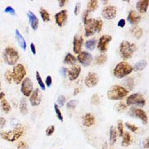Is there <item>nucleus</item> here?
Segmentation results:
<instances>
[{
  "label": "nucleus",
  "instance_id": "4468645a",
  "mask_svg": "<svg viewBox=\"0 0 149 149\" xmlns=\"http://www.w3.org/2000/svg\"><path fill=\"white\" fill-rule=\"evenodd\" d=\"M55 19H56V22L58 24V26H60V27L65 26L67 22V19H68V12L66 10H62L61 12H57L55 15Z\"/></svg>",
  "mask_w": 149,
  "mask_h": 149
},
{
  "label": "nucleus",
  "instance_id": "4d7b16f0",
  "mask_svg": "<svg viewBox=\"0 0 149 149\" xmlns=\"http://www.w3.org/2000/svg\"><path fill=\"white\" fill-rule=\"evenodd\" d=\"M148 142H149V139L148 138H147L145 140L143 141V147H144V148L146 149H148Z\"/></svg>",
  "mask_w": 149,
  "mask_h": 149
},
{
  "label": "nucleus",
  "instance_id": "412c9836",
  "mask_svg": "<svg viewBox=\"0 0 149 149\" xmlns=\"http://www.w3.org/2000/svg\"><path fill=\"white\" fill-rule=\"evenodd\" d=\"M95 122V118L94 117L92 113H86L83 117V121H82V124L86 127H90L92 126Z\"/></svg>",
  "mask_w": 149,
  "mask_h": 149
},
{
  "label": "nucleus",
  "instance_id": "a878e982",
  "mask_svg": "<svg viewBox=\"0 0 149 149\" xmlns=\"http://www.w3.org/2000/svg\"><path fill=\"white\" fill-rule=\"evenodd\" d=\"M20 111L23 115L28 114V106H27V100L25 98H22L20 102Z\"/></svg>",
  "mask_w": 149,
  "mask_h": 149
},
{
  "label": "nucleus",
  "instance_id": "0eeeda50",
  "mask_svg": "<svg viewBox=\"0 0 149 149\" xmlns=\"http://www.w3.org/2000/svg\"><path fill=\"white\" fill-rule=\"evenodd\" d=\"M12 77L16 84H20L26 75V70L23 65L18 64L14 66L12 70Z\"/></svg>",
  "mask_w": 149,
  "mask_h": 149
},
{
  "label": "nucleus",
  "instance_id": "f8f14e48",
  "mask_svg": "<svg viewBox=\"0 0 149 149\" xmlns=\"http://www.w3.org/2000/svg\"><path fill=\"white\" fill-rule=\"evenodd\" d=\"M113 38L111 35H103L100 38L98 42V49L101 52H105L108 50V45L112 41Z\"/></svg>",
  "mask_w": 149,
  "mask_h": 149
},
{
  "label": "nucleus",
  "instance_id": "09e8293b",
  "mask_svg": "<svg viewBox=\"0 0 149 149\" xmlns=\"http://www.w3.org/2000/svg\"><path fill=\"white\" fill-rule=\"evenodd\" d=\"M45 82H46V86H47V87H50V86H52V77L51 76H47V78H46Z\"/></svg>",
  "mask_w": 149,
  "mask_h": 149
},
{
  "label": "nucleus",
  "instance_id": "b1692460",
  "mask_svg": "<svg viewBox=\"0 0 149 149\" xmlns=\"http://www.w3.org/2000/svg\"><path fill=\"white\" fill-rule=\"evenodd\" d=\"M117 139V129L114 126H111L110 127V130H109V143L110 145L113 146Z\"/></svg>",
  "mask_w": 149,
  "mask_h": 149
},
{
  "label": "nucleus",
  "instance_id": "dca6fc26",
  "mask_svg": "<svg viewBox=\"0 0 149 149\" xmlns=\"http://www.w3.org/2000/svg\"><path fill=\"white\" fill-rule=\"evenodd\" d=\"M42 101V94L39 89H36L32 92L29 96V102L32 106H38Z\"/></svg>",
  "mask_w": 149,
  "mask_h": 149
},
{
  "label": "nucleus",
  "instance_id": "49530a36",
  "mask_svg": "<svg viewBox=\"0 0 149 149\" xmlns=\"http://www.w3.org/2000/svg\"><path fill=\"white\" fill-rule=\"evenodd\" d=\"M4 12L5 13H8V14H10L12 16H15L16 15L15 9L12 8V7H10V6H8V7H7V8L4 9Z\"/></svg>",
  "mask_w": 149,
  "mask_h": 149
},
{
  "label": "nucleus",
  "instance_id": "ea45409f",
  "mask_svg": "<svg viewBox=\"0 0 149 149\" xmlns=\"http://www.w3.org/2000/svg\"><path fill=\"white\" fill-rule=\"evenodd\" d=\"M4 78L5 80L8 81V83H11L12 81L13 80V77H12V73L10 70H7L5 73H4Z\"/></svg>",
  "mask_w": 149,
  "mask_h": 149
},
{
  "label": "nucleus",
  "instance_id": "6ab92c4d",
  "mask_svg": "<svg viewBox=\"0 0 149 149\" xmlns=\"http://www.w3.org/2000/svg\"><path fill=\"white\" fill-rule=\"evenodd\" d=\"M27 16H28L29 21V24H30L31 28L33 30H37L38 28V25H39V20L38 19V17L31 11L27 12Z\"/></svg>",
  "mask_w": 149,
  "mask_h": 149
},
{
  "label": "nucleus",
  "instance_id": "1a4fd4ad",
  "mask_svg": "<svg viewBox=\"0 0 149 149\" xmlns=\"http://www.w3.org/2000/svg\"><path fill=\"white\" fill-rule=\"evenodd\" d=\"M20 91L25 97L30 96L33 91V84L29 77H25L21 81Z\"/></svg>",
  "mask_w": 149,
  "mask_h": 149
},
{
  "label": "nucleus",
  "instance_id": "393cba45",
  "mask_svg": "<svg viewBox=\"0 0 149 149\" xmlns=\"http://www.w3.org/2000/svg\"><path fill=\"white\" fill-rule=\"evenodd\" d=\"M77 62V58L73 55H72L71 53H68L65 56V59H64V63L65 65H74Z\"/></svg>",
  "mask_w": 149,
  "mask_h": 149
},
{
  "label": "nucleus",
  "instance_id": "bb28decb",
  "mask_svg": "<svg viewBox=\"0 0 149 149\" xmlns=\"http://www.w3.org/2000/svg\"><path fill=\"white\" fill-rule=\"evenodd\" d=\"M146 66H148L147 61L142 60V61H139V62H137L132 68H133V70H134V71H140V70H143V69H145Z\"/></svg>",
  "mask_w": 149,
  "mask_h": 149
},
{
  "label": "nucleus",
  "instance_id": "79ce46f5",
  "mask_svg": "<svg viewBox=\"0 0 149 149\" xmlns=\"http://www.w3.org/2000/svg\"><path fill=\"white\" fill-rule=\"evenodd\" d=\"M91 103L93 105H98L100 104V97L97 94L93 95L92 97H91Z\"/></svg>",
  "mask_w": 149,
  "mask_h": 149
},
{
  "label": "nucleus",
  "instance_id": "4be33fe9",
  "mask_svg": "<svg viewBox=\"0 0 149 149\" xmlns=\"http://www.w3.org/2000/svg\"><path fill=\"white\" fill-rule=\"evenodd\" d=\"M149 1L148 0H141V1H138L136 4V8L140 13H145L148 11V8Z\"/></svg>",
  "mask_w": 149,
  "mask_h": 149
},
{
  "label": "nucleus",
  "instance_id": "bf43d9fd",
  "mask_svg": "<svg viewBox=\"0 0 149 149\" xmlns=\"http://www.w3.org/2000/svg\"><path fill=\"white\" fill-rule=\"evenodd\" d=\"M79 91H80V89L76 88L75 90H74V91H73V95H77L79 93Z\"/></svg>",
  "mask_w": 149,
  "mask_h": 149
},
{
  "label": "nucleus",
  "instance_id": "72a5a7b5",
  "mask_svg": "<svg viewBox=\"0 0 149 149\" xmlns=\"http://www.w3.org/2000/svg\"><path fill=\"white\" fill-rule=\"evenodd\" d=\"M124 86L129 90H132L134 86V80L132 77H127L126 79L124 80Z\"/></svg>",
  "mask_w": 149,
  "mask_h": 149
},
{
  "label": "nucleus",
  "instance_id": "de8ad7c7",
  "mask_svg": "<svg viewBox=\"0 0 149 149\" xmlns=\"http://www.w3.org/2000/svg\"><path fill=\"white\" fill-rule=\"evenodd\" d=\"M17 149H28V144L24 141H20L18 143Z\"/></svg>",
  "mask_w": 149,
  "mask_h": 149
},
{
  "label": "nucleus",
  "instance_id": "2eb2a0df",
  "mask_svg": "<svg viewBox=\"0 0 149 149\" xmlns=\"http://www.w3.org/2000/svg\"><path fill=\"white\" fill-rule=\"evenodd\" d=\"M98 82H99V76L97 75V73L92 72L89 73L85 79V85L89 88L94 87L98 84Z\"/></svg>",
  "mask_w": 149,
  "mask_h": 149
},
{
  "label": "nucleus",
  "instance_id": "aec40b11",
  "mask_svg": "<svg viewBox=\"0 0 149 149\" xmlns=\"http://www.w3.org/2000/svg\"><path fill=\"white\" fill-rule=\"evenodd\" d=\"M141 20V16L135 12V11H130L127 16V20L131 24H137Z\"/></svg>",
  "mask_w": 149,
  "mask_h": 149
},
{
  "label": "nucleus",
  "instance_id": "37998d69",
  "mask_svg": "<svg viewBox=\"0 0 149 149\" xmlns=\"http://www.w3.org/2000/svg\"><path fill=\"white\" fill-rule=\"evenodd\" d=\"M65 102H66V98L65 95H60L57 99V104L60 105L61 107H63L65 105Z\"/></svg>",
  "mask_w": 149,
  "mask_h": 149
},
{
  "label": "nucleus",
  "instance_id": "ddd939ff",
  "mask_svg": "<svg viewBox=\"0 0 149 149\" xmlns=\"http://www.w3.org/2000/svg\"><path fill=\"white\" fill-rule=\"evenodd\" d=\"M130 113L134 117H137L139 119H140L143 124H148V117L147 116V114L143 110L139 108H131L130 109Z\"/></svg>",
  "mask_w": 149,
  "mask_h": 149
},
{
  "label": "nucleus",
  "instance_id": "58836bf2",
  "mask_svg": "<svg viewBox=\"0 0 149 149\" xmlns=\"http://www.w3.org/2000/svg\"><path fill=\"white\" fill-rule=\"evenodd\" d=\"M54 109H55V112H56V114L57 118L61 121H63L64 117H63V115H62V113L61 112V109H59V106L55 104H54Z\"/></svg>",
  "mask_w": 149,
  "mask_h": 149
},
{
  "label": "nucleus",
  "instance_id": "7c9ffc66",
  "mask_svg": "<svg viewBox=\"0 0 149 149\" xmlns=\"http://www.w3.org/2000/svg\"><path fill=\"white\" fill-rule=\"evenodd\" d=\"M1 107H2V110L5 113H8L11 110V105L8 103V100H6L4 99L3 100H1Z\"/></svg>",
  "mask_w": 149,
  "mask_h": 149
},
{
  "label": "nucleus",
  "instance_id": "680f3d73",
  "mask_svg": "<svg viewBox=\"0 0 149 149\" xmlns=\"http://www.w3.org/2000/svg\"><path fill=\"white\" fill-rule=\"evenodd\" d=\"M108 2H109V1H104V3L106 4V3H108Z\"/></svg>",
  "mask_w": 149,
  "mask_h": 149
},
{
  "label": "nucleus",
  "instance_id": "f704fd0d",
  "mask_svg": "<svg viewBox=\"0 0 149 149\" xmlns=\"http://www.w3.org/2000/svg\"><path fill=\"white\" fill-rule=\"evenodd\" d=\"M106 61H107V56L105 54L100 55L95 58V64L96 65H104Z\"/></svg>",
  "mask_w": 149,
  "mask_h": 149
},
{
  "label": "nucleus",
  "instance_id": "13d9d810",
  "mask_svg": "<svg viewBox=\"0 0 149 149\" xmlns=\"http://www.w3.org/2000/svg\"><path fill=\"white\" fill-rule=\"evenodd\" d=\"M67 3H68L67 0H60V1H59V5H60L61 8H62V7H64Z\"/></svg>",
  "mask_w": 149,
  "mask_h": 149
},
{
  "label": "nucleus",
  "instance_id": "3c124183",
  "mask_svg": "<svg viewBox=\"0 0 149 149\" xmlns=\"http://www.w3.org/2000/svg\"><path fill=\"white\" fill-rule=\"evenodd\" d=\"M61 74L63 77H66L67 76V74H68V69L67 68H65V67H62L61 69Z\"/></svg>",
  "mask_w": 149,
  "mask_h": 149
},
{
  "label": "nucleus",
  "instance_id": "473e14b6",
  "mask_svg": "<svg viewBox=\"0 0 149 149\" xmlns=\"http://www.w3.org/2000/svg\"><path fill=\"white\" fill-rule=\"evenodd\" d=\"M40 16H41V17H42V20H43V21H45V22L50 21V20H51L50 14H49L48 12H47V10H45L44 8H41Z\"/></svg>",
  "mask_w": 149,
  "mask_h": 149
},
{
  "label": "nucleus",
  "instance_id": "6e6d98bb",
  "mask_svg": "<svg viewBox=\"0 0 149 149\" xmlns=\"http://www.w3.org/2000/svg\"><path fill=\"white\" fill-rule=\"evenodd\" d=\"M30 49H31V52L33 55H36V47H35V45L33 44V43H31L30 44Z\"/></svg>",
  "mask_w": 149,
  "mask_h": 149
},
{
  "label": "nucleus",
  "instance_id": "9b49d317",
  "mask_svg": "<svg viewBox=\"0 0 149 149\" xmlns=\"http://www.w3.org/2000/svg\"><path fill=\"white\" fill-rule=\"evenodd\" d=\"M101 14L106 20H113L117 16V8L114 6H107L102 10Z\"/></svg>",
  "mask_w": 149,
  "mask_h": 149
},
{
  "label": "nucleus",
  "instance_id": "7ed1b4c3",
  "mask_svg": "<svg viewBox=\"0 0 149 149\" xmlns=\"http://www.w3.org/2000/svg\"><path fill=\"white\" fill-rule=\"evenodd\" d=\"M128 95V90L121 86L115 85L109 89L107 92V97L110 100H119Z\"/></svg>",
  "mask_w": 149,
  "mask_h": 149
},
{
  "label": "nucleus",
  "instance_id": "f257e3e1",
  "mask_svg": "<svg viewBox=\"0 0 149 149\" xmlns=\"http://www.w3.org/2000/svg\"><path fill=\"white\" fill-rule=\"evenodd\" d=\"M85 36L89 37L93 35L95 33H100L103 28V21L100 19H88L84 23Z\"/></svg>",
  "mask_w": 149,
  "mask_h": 149
},
{
  "label": "nucleus",
  "instance_id": "5fc2aeb1",
  "mask_svg": "<svg viewBox=\"0 0 149 149\" xmlns=\"http://www.w3.org/2000/svg\"><path fill=\"white\" fill-rule=\"evenodd\" d=\"M88 15L89 12L87 11H85L83 12V15H82V20H83V23H86V21L88 20Z\"/></svg>",
  "mask_w": 149,
  "mask_h": 149
},
{
  "label": "nucleus",
  "instance_id": "f3484780",
  "mask_svg": "<svg viewBox=\"0 0 149 149\" xmlns=\"http://www.w3.org/2000/svg\"><path fill=\"white\" fill-rule=\"evenodd\" d=\"M82 44H83V38L78 34L75 35L73 38V52L76 54H79L81 51Z\"/></svg>",
  "mask_w": 149,
  "mask_h": 149
},
{
  "label": "nucleus",
  "instance_id": "603ef678",
  "mask_svg": "<svg viewBox=\"0 0 149 149\" xmlns=\"http://www.w3.org/2000/svg\"><path fill=\"white\" fill-rule=\"evenodd\" d=\"M125 25V19H121L117 23V26L121 27V28H124Z\"/></svg>",
  "mask_w": 149,
  "mask_h": 149
},
{
  "label": "nucleus",
  "instance_id": "052dcab7",
  "mask_svg": "<svg viewBox=\"0 0 149 149\" xmlns=\"http://www.w3.org/2000/svg\"><path fill=\"white\" fill-rule=\"evenodd\" d=\"M4 96H5V94H4V92H0V101L3 100Z\"/></svg>",
  "mask_w": 149,
  "mask_h": 149
},
{
  "label": "nucleus",
  "instance_id": "0e129e2a",
  "mask_svg": "<svg viewBox=\"0 0 149 149\" xmlns=\"http://www.w3.org/2000/svg\"></svg>",
  "mask_w": 149,
  "mask_h": 149
},
{
  "label": "nucleus",
  "instance_id": "4c0bfd02",
  "mask_svg": "<svg viewBox=\"0 0 149 149\" xmlns=\"http://www.w3.org/2000/svg\"><path fill=\"white\" fill-rule=\"evenodd\" d=\"M117 131H118V135L120 137H122L124 134V125H123V122L121 120H118L117 121Z\"/></svg>",
  "mask_w": 149,
  "mask_h": 149
},
{
  "label": "nucleus",
  "instance_id": "8fccbe9b",
  "mask_svg": "<svg viewBox=\"0 0 149 149\" xmlns=\"http://www.w3.org/2000/svg\"><path fill=\"white\" fill-rule=\"evenodd\" d=\"M80 8H81V3L80 2L77 3L76 6H75V9H74V14L75 16H77L80 12Z\"/></svg>",
  "mask_w": 149,
  "mask_h": 149
},
{
  "label": "nucleus",
  "instance_id": "c03bdc74",
  "mask_svg": "<svg viewBox=\"0 0 149 149\" xmlns=\"http://www.w3.org/2000/svg\"><path fill=\"white\" fill-rule=\"evenodd\" d=\"M125 125H126V127H127L130 131H132V132H136L138 130V126L137 125H134V124H131V123H129V122H126V123H125Z\"/></svg>",
  "mask_w": 149,
  "mask_h": 149
},
{
  "label": "nucleus",
  "instance_id": "9d476101",
  "mask_svg": "<svg viewBox=\"0 0 149 149\" xmlns=\"http://www.w3.org/2000/svg\"><path fill=\"white\" fill-rule=\"evenodd\" d=\"M77 61H79L80 64H81V65H83L84 67H87L91 64L93 57L91 54L87 52H81L77 58Z\"/></svg>",
  "mask_w": 149,
  "mask_h": 149
},
{
  "label": "nucleus",
  "instance_id": "20e7f679",
  "mask_svg": "<svg viewBox=\"0 0 149 149\" xmlns=\"http://www.w3.org/2000/svg\"><path fill=\"white\" fill-rule=\"evenodd\" d=\"M3 57L6 64L8 65H15L20 59V55L16 49L12 47H7L4 49Z\"/></svg>",
  "mask_w": 149,
  "mask_h": 149
},
{
  "label": "nucleus",
  "instance_id": "2f4dec72",
  "mask_svg": "<svg viewBox=\"0 0 149 149\" xmlns=\"http://www.w3.org/2000/svg\"><path fill=\"white\" fill-rule=\"evenodd\" d=\"M131 33L137 39L140 38L143 35V29L139 27H134L133 29H131Z\"/></svg>",
  "mask_w": 149,
  "mask_h": 149
},
{
  "label": "nucleus",
  "instance_id": "6e6552de",
  "mask_svg": "<svg viewBox=\"0 0 149 149\" xmlns=\"http://www.w3.org/2000/svg\"><path fill=\"white\" fill-rule=\"evenodd\" d=\"M126 104L128 106H138V107H144L146 104L145 99L141 94H133L127 97L126 99Z\"/></svg>",
  "mask_w": 149,
  "mask_h": 149
},
{
  "label": "nucleus",
  "instance_id": "864d4df0",
  "mask_svg": "<svg viewBox=\"0 0 149 149\" xmlns=\"http://www.w3.org/2000/svg\"><path fill=\"white\" fill-rule=\"evenodd\" d=\"M6 125V119L4 117H0V129L3 128Z\"/></svg>",
  "mask_w": 149,
  "mask_h": 149
},
{
  "label": "nucleus",
  "instance_id": "a19ab883",
  "mask_svg": "<svg viewBox=\"0 0 149 149\" xmlns=\"http://www.w3.org/2000/svg\"><path fill=\"white\" fill-rule=\"evenodd\" d=\"M78 104V101L77 100H70L67 103V108L69 109H74Z\"/></svg>",
  "mask_w": 149,
  "mask_h": 149
},
{
  "label": "nucleus",
  "instance_id": "39448f33",
  "mask_svg": "<svg viewBox=\"0 0 149 149\" xmlns=\"http://www.w3.org/2000/svg\"><path fill=\"white\" fill-rule=\"evenodd\" d=\"M137 50V47L134 43H131L128 41L122 42L120 45V54L123 60H128L133 56V54Z\"/></svg>",
  "mask_w": 149,
  "mask_h": 149
},
{
  "label": "nucleus",
  "instance_id": "5701e85b",
  "mask_svg": "<svg viewBox=\"0 0 149 149\" xmlns=\"http://www.w3.org/2000/svg\"><path fill=\"white\" fill-rule=\"evenodd\" d=\"M16 38L19 45H20V47L23 49L24 51H25L26 47H27V44H26L25 39L24 38V37L22 36V34L20 33L19 29H16Z\"/></svg>",
  "mask_w": 149,
  "mask_h": 149
},
{
  "label": "nucleus",
  "instance_id": "c9c22d12",
  "mask_svg": "<svg viewBox=\"0 0 149 149\" xmlns=\"http://www.w3.org/2000/svg\"><path fill=\"white\" fill-rule=\"evenodd\" d=\"M115 109L118 113H123V112H125V110L127 109V105H125L122 102H120V103H117V104H116Z\"/></svg>",
  "mask_w": 149,
  "mask_h": 149
},
{
  "label": "nucleus",
  "instance_id": "a211bd4d",
  "mask_svg": "<svg viewBox=\"0 0 149 149\" xmlns=\"http://www.w3.org/2000/svg\"><path fill=\"white\" fill-rule=\"evenodd\" d=\"M81 70V69L80 65H73L71 69L68 70V75H69V80H76L80 75Z\"/></svg>",
  "mask_w": 149,
  "mask_h": 149
},
{
  "label": "nucleus",
  "instance_id": "a18cd8bd",
  "mask_svg": "<svg viewBox=\"0 0 149 149\" xmlns=\"http://www.w3.org/2000/svg\"><path fill=\"white\" fill-rule=\"evenodd\" d=\"M54 132H55V126L54 125H50L46 130V135L47 136H51V135H52Z\"/></svg>",
  "mask_w": 149,
  "mask_h": 149
},
{
  "label": "nucleus",
  "instance_id": "c756f323",
  "mask_svg": "<svg viewBox=\"0 0 149 149\" xmlns=\"http://www.w3.org/2000/svg\"><path fill=\"white\" fill-rule=\"evenodd\" d=\"M97 44V41L95 38H91L90 40L86 41V43H85V47L86 48L88 49L89 51H93L94 49L95 48Z\"/></svg>",
  "mask_w": 149,
  "mask_h": 149
},
{
  "label": "nucleus",
  "instance_id": "e2e57ef3",
  "mask_svg": "<svg viewBox=\"0 0 149 149\" xmlns=\"http://www.w3.org/2000/svg\"><path fill=\"white\" fill-rule=\"evenodd\" d=\"M0 90H1V83H0Z\"/></svg>",
  "mask_w": 149,
  "mask_h": 149
},
{
  "label": "nucleus",
  "instance_id": "c85d7f7f",
  "mask_svg": "<svg viewBox=\"0 0 149 149\" xmlns=\"http://www.w3.org/2000/svg\"><path fill=\"white\" fill-rule=\"evenodd\" d=\"M123 139H122V142H121V145L123 147H127L131 143V137H130V134L128 132H124L123 135Z\"/></svg>",
  "mask_w": 149,
  "mask_h": 149
},
{
  "label": "nucleus",
  "instance_id": "cd10ccee",
  "mask_svg": "<svg viewBox=\"0 0 149 149\" xmlns=\"http://www.w3.org/2000/svg\"><path fill=\"white\" fill-rule=\"evenodd\" d=\"M98 6H99V2L97 0H91L87 3V10L86 11L89 13L94 12L98 8Z\"/></svg>",
  "mask_w": 149,
  "mask_h": 149
},
{
  "label": "nucleus",
  "instance_id": "e433bc0d",
  "mask_svg": "<svg viewBox=\"0 0 149 149\" xmlns=\"http://www.w3.org/2000/svg\"><path fill=\"white\" fill-rule=\"evenodd\" d=\"M36 80L38 81V83L39 85V86L41 87V89L42 90V91H45L46 90V86H45L44 82L42 81V77L40 76V73L38 71H37L36 72Z\"/></svg>",
  "mask_w": 149,
  "mask_h": 149
},
{
  "label": "nucleus",
  "instance_id": "f03ea898",
  "mask_svg": "<svg viewBox=\"0 0 149 149\" xmlns=\"http://www.w3.org/2000/svg\"><path fill=\"white\" fill-rule=\"evenodd\" d=\"M24 127L21 125H16V127L10 131H1L0 137L8 142H14L24 134Z\"/></svg>",
  "mask_w": 149,
  "mask_h": 149
},
{
  "label": "nucleus",
  "instance_id": "423d86ee",
  "mask_svg": "<svg viewBox=\"0 0 149 149\" xmlns=\"http://www.w3.org/2000/svg\"><path fill=\"white\" fill-rule=\"evenodd\" d=\"M132 71H133L132 66L129 65L127 62L122 61V62H120L119 64H117V66L115 67L113 74L117 78H123L125 76H127L128 74H130Z\"/></svg>",
  "mask_w": 149,
  "mask_h": 149
}]
</instances>
